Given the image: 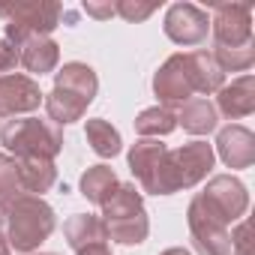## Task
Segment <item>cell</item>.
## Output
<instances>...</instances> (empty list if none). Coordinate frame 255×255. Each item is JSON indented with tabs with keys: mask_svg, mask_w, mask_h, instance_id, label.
Here are the masks:
<instances>
[{
	"mask_svg": "<svg viewBox=\"0 0 255 255\" xmlns=\"http://www.w3.org/2000/svg\"><path fill=\"white\" fill-rule=\"evenodd\" d=\"M63 237L66 243L78 252V249H87V246H96V243H105L108 240V231H105V222L102 216H93V213H75L63 222Z\"/></svg>",
	"mask_w": 255,
	"mask_h": 255,
	"instance_id": "17",
	"label": "cell"
},
{
	"mask_svg": "<svg viewBox=\"0 0 255 255\" xmlns=\"http://www.w3.org/2000/svg\"><path fill=\"white\" fill-rule=\"evenodd\" d=\"M159 255H192V252H186V249H180V246H171V249H165V252H159Z\"/></svg>",
	"mask_w": 255,
	"mask_h": 255,
	"instance_id": "32",
	"label": "cell"
},
{
	"mask_svg": "<svg viewBox=\"0 0 255 255\" xmlns=\"http://www.w3.org/2000/svg\"><path fill=\"white\" fill-rule=\"evenodd\" d=\"M228 237H231V252L249 255V225H246L243 219L234 225V231H228Z\"/></svg>",
	"mask_w": 255,
	"mask_h": 255,
	"instance_id": "27",
	"label": "cell"
},
{
	"mask_svg": "<svg viewBox=\"0 0 255 255\" xmlns=\"http://www.w3.org/2000/svg\"><path fill=\"white\" fill-rule=\"evenodd\" d=\"M177 129V111L168 108V105H153V108H144L138 117H135V132L141 138H162L168 132Z\"/></svg>",
	"mask_w": 255,
	"mask_h": 255,
	"instance_id": "21",
	"label": "cell"
},
{
	"mask_svg": "<svg viewBox=\"0 0 255 255\" xmlns=\"http://www.w3.org/2000/svg\"><path fill=\"white\" fill-rule=\"evenodd\" d=\"M36 255H57V252H36Z\"/></svg>",
	"mask_w": 255,
	"mask_h": 255,
	"instance_id": "34",
	"label": "cell"
},
{
	"mask_svg": "<svg viewBox=\"0 0 255 255\" xmlns=\"http://www.w3.org/2000/svg\"><path fill=\"white\" fill-rule=\"evenodd\" d=\"M129 171L150 195H171L168 183V147L159 138H138L129 147Z\"/></svg>",
	"mask_w": 255,
	"mask_h": 255,
	"instance_id": "6",
	"label": "cell"
},
{
	"mask_svg": "<svg viewBox=\"0 0 255 255\" xmlns=\"http://www.w3.org/2000/svg\"><path fill=\"white\" fill-rule=\"evenodd\" d=\"M225 84V72L216 66L210 51H186L171 54L153 75V93L162 105H183L195 93H219Z\"/></svg>",
	"mask_w": 255,
	"mask_h": 255,
	"instance_id": "1",
	"label": "cell"
},
{
	"mask_svg": "<svg viewBox=\"0 0 255 255\" xmlns=\"http://www.w3.org/2000/svg\"><path fill=\"white\" fill-rule=\"evenodd\" d=\"M213 144L207 141H189L177 150H168V183H171V192H180V189H192L195 183H201L210 168H213Z\"/></svg>",
	"mask_w": 255,
	"mask_h": 255,
	"instance_id": "7",
	"label": "cell"
},
{
	"mask_svg": "<svg viewBox=\"0 0 255 255\" xmlns=\"http://www.w3.org/2000/svg\"><path fill=\"white\" fill-rule=\"evenodd\" d=\"M162 30L174 45H201L210 33V15L195 3H186V0L171 3L165 12Z\"/></svg>",
	"mask_w": 255,
	"mask_h": 255,
	"instance_id": "11",
	"label": "cell"
},
{
	"mask_svg": "<svg viewBox=\"0 0 255 255\" xmlns=\"http://www.w3.org/2000/svg\"><path fill=\"white\" fill-rule=\"evenodd\" d=\"M18 63L33 75H48L60 63V45L51 36H30L18 45Z\"/></svg>",
	"mask_w": 255,
	"mask_h": 255,
	"instance_id": "15",
	"label": "cell"
},
{
	"mask_svg": "<svg viewBox=\"0 0 255 255\" xmlns=\"http://www.w3.org/2000/svg\"><path fill=\"white\" fill-rule=\"evenodd\" d=\"M216 153L228 168H249L255 162V135H252V129H246L240 123L219 129Z\"/></svg>",
	"mask_w": 255,
	"mask_h": 255,
	"instance_id": "13",
	"label": "cell"
},
{
	"mask_svg": "<svg viewBox=\"0 0 255 255\" xmlns=\"http://www.w3.org/2000/svg\"><path fill=\"white\" fill-rule=\"evenodd\" d=\"M0 234H3V216H0Z\"/></svg>",
	"mask_w": 255,
	"mask_h": 255,
	"instance_id": "33",
	"label": "cell"
},
{
	"mask_svg": "<svg viewBox=\"0 0 255 255\" xmlns=\"http://www.w3.org/2000/svg\"><path fill=\"white\" fill-rule=\"evenodd\" d=\"M177 126H183L189 135H210L219 126V114H216V108L207 96H192L189 102L180 105Z\"/></svg>",
	"mask_w": 255,
	"mask_h": 255,
	"instance_id": "18",
	"label": "cell"
},
{
	"mask_svg": "<svg viewBox=\"0 0 255 255\" xmlns=\"http://www.w3.org/2000/svg\"><path fill=\"white\" fill-rule=\"evenodd\" d=\"M201 204L222 222V225H231V222H240L243 213L249 210V192L246 186L231 177V174H216L207 180L204 192H198Z\"/></svg>",
	"mask_w": 255,
	"mask_h": 255,
	"instance_id": "8",
	"label": "cell"
},
{
	"mask_svg": "<svg viewBox=\"0 0 255 255\" xmlns=\"http://www.w3.org/2000/svg\"><path fill=\"white\" fill-rule=\"evenodd\" d=\"M54 87L63 90V93H69V96H75V99H81L84 105H90L96 99L99 78H96L93 66L72 60V63H63L60 72H54Z\"/></svg>",
	"mask_w": 255,
	"mask_h": 255,
	"instance_id": "16",
	"label": "cell"
},
{
	"mask_svg": "<svg viewBox=\"0 0 255 255\" xmlns=\"http://www.w3.org/2000/svg\"><path fill=\"white\" fill-rule=\"evenodd\" d=\"M213 108H216V114H225L228 120L249 117L255 111V75L243 72L231 84H222V90L216 93V105Z\"/></svg>",
	"mask_w": 255,
	"mask_h": 255,
	"instance_id": "14",
	"label": "cell"
},
{
	"mask_svg": "<svg viewBox=\"0 0 255 255\" xmlns=\"http://www.w3.org/2000/svg\"><path fill=\"white\" fill-rule=\"evenodd\" d=\"M0 255H12V249H9V240H6V234H0Z\"/></svg>",
	"mask_w": 255,
	"mask_h": 255,
	"instance_id": "31",
	"label": "cell"
},
{
	"mask_svg": "<svg viewBox=\"0 0 255 255\" xmlns=\"http://www.w3.org/2000/svg\"><path fill=\"white\" fill-rule=\"evenodd\" d=\"M186 225L192 234V246L198 249V255H231V237H228V225H222L195 195L189 201L186 210Z\"/></svg>",
	"mask_w": 255,
	"mask_h": 255,
	"instance_id": "10",
	"label": "cell"
},
{
	"mask_svg": "<svg viewBox=\"0 0 255 255\" xmlns=\"http://www.w3.org/2000/svg\"><path fill=\"white\" fill-rule=\"evenodd\" d=\"M75 255H111L105 243H96V246H87V249H78Z\"/></svg>",
	"mask_w": 255,
	"mask_h": 255,
	"instance_id": "30",
	"label": "cell"
},
{
	"mask_svg": "<svg viewBox=\"0 0 255 255\" xmlns=\"http://www.w3.org/2000/svg\"><path fill=\"white\" fill-rule=\"evenodd\" d=\"M18 174H21V186L27 195H39L48 192L57 183V168L51 159H18Z\"/></svg>",
	"mask_w": 255,
	"mask_h": 255,
	"instance_id": "19",
	"label": "cell"
},
{
	"mask_svg": "<svg viewBox=\"0 0 255 255\" xmlns=\"http://www.w3.org/2000/svg\"><path fill=\"white\" fill-rule=\"evenodd\" d=\"M21 195H27V192H24V186H21L18 159L0 150V216H3Z\"/></svg>",
	"mask_w": 255,
	"mask_h": 255,
	"instance_id": "24",
	"label": "cell"
},
{
	"mask_svg": "<svg viewBox=\"0 0 255 255\" xmlns=\"http://www.w3.org/2000/svg\"><path fill=\"white\" fill-rule=\"evenodd\" d=\"M84 135H87V144L93 147V153H96V156H102V159H114V156L123 150L120 132L114 129V126H111L108 120H102V117L87 120Z\"/></svg>",
	"mask_w": 255,
	"mask_h": 255,
	"instance_id": "22",
	"label": "cell"
},
{
	"mask_svg": "<svg viewBox=\"0 0 255 255\" xmlns=\"http://www.w3.org/2000/svg\"><path fill=\"white\" fill-rule=\"evenodd\" d=\"M213 48H246L252 39V9L246 3H213Z\"/></svg>",
	"mask_w": 255,
	"mask_h": 255,
	"instance_id": "9",
	"label": "cell"
},
{
	"mask_svg": "<svg viewBox=\"0 0 255 255\" xmlns=\"http://www.w3.org/2000/svg\"><path fill=\"white\" fill-rule=\"evenodd\" d=\"M81 9H84L90 18H99V21H105V18L114 15V3H111V0H87Z\"/></svg>",
	"mask_w": 255,
	"mask_h": 255,
	"instance_id": "29",
	"label": "cell"
},
{
	"mask_svg": "<svg viewBox=\"0 0 255 255\" xmlns=\"http://www.w3.org/2000/svg\"><path fill=\"white\" fill-rule=\"evenodd\" d=\"M156 9H159V3H141V0H114V15H120L123 21H129V24L147 21Z\"/></svg>",
	"mask_w": 255,
	"mask_h": 255,
	"instance_id": "26",
	"label": "cell"
},
{
	"mask_svg": "<svg viewBox=\"0 0 255 255\" xmlns=\"http://www.w3.org/2000/svg\"><path fill=\"white\" fill-rule=\"evenodd\" d=\"M66 9L57 0H21V3H0V18H6L3 39H9L15 48L30 36H48L54 27H60Z\"/></svg>",
	"mask_w": 255,
	"mask_h": 255,
	"instance_id": "5",
	"label": "cell"
},
{
	"mask_svg": "<svg viewBox=\"0 0 255 255\" xmlns=\"http://www.w3.org/2000/svg\"><path fill=\"white\" fill-rule=\"evenodd\" d=\"M3 216H6L9 249L24 252V255L39 249V243H45L51 237V231L57 228L54 207L39 195H21Z\"/></svg>",
	"mask_w": 255,
	"mask_h": 255,
	"instance_id": "3",
	"label": "cell"
},
{
	"mask_svg": "<svg viewBox=\"0 0 255 255\" xmlns=\"http://www.w3.org/2000/svg\"><path fill=\"white\" fill-rule=\"evenodd\" d=\"M117 183H120V180H117L114 168H108V165H90V168L81 174V195H84L90 204L102 207V204L114 195Z\"/></svg>",
	"mask_w": 255,
	"mask_h": 255,
	"instance_id": "20",
	"label": "cell"
},
{
	"mask_svg": "<svg viewBox=\"0 0 255 255\" xmlns=\"http://www.w3.org/2000/svg\"><path fill=\"white\" fill-rule=\"evenodd\" d=\"M102 222L108 231V240L120 246H138L150 234L144 198L135 189V183H117L114 195L102 204Z\"/></svg>",
	"mask_w": 255,
	"mask_h": 255,
	"instance_id": "2",
	"label": "cell"
},
{
	"mask_svg": "<svg viewBox=\"0 0 255 255\" xmlns=\"http://www.w3.org/2000/svg\"><path fill=\"white\" fill-rule=\"evenodd\" d=\"M18 66V48L9 39H0V75H9Z\"/></svg>",
	"mask_w": 255,
	"mask_h": 255,
	"instance_id": "28",
	"label": "cell"
},
{
	"mask_svg": "<svg viewBox=\"0 0 255 255\" xmlns=\"http://www.w3.org/2000/svg\"><path fill=\"white\" fill-rule=\"evenodd\" d=\"M0 144L15 159H51L63 150V132L51 120L39 117H21L6 120L0 129Z\"/></svg>",
	"mask_w": 255,
	"mask_h": 255,
	"instance_id": "4",
	"label": "cell"
},
{
	"mask_svg": "<svg viewBox=\"0 0 255 255\" xmlns=\"http://www.w3.org/2000/svg\"><path fill=\"white\" fill-rule=\"evenodd\" d=\"M45 93L39 90V81L30 75H0V117H15V114H30L42 105Z\"/></svg>",
	"mask_w": 255,
	"mask_h": 255,
	"instance_id": "12",
	"label": "cell"
},
{
	"mask_svg": "<svg viewBox=\"0 0 255 255\" xmlns=\"http://www.w3.org/2000/svg\"><path fill=\"white\" fill-rule=\"evenodd\" d=\"M210 57L216 60V66L222 72H246L255 63V45H246V48H213Z\"/></svg>",
	"mask_w": 255,
	"mask_h": 255,
	"instance_id": "25",
	"label": "cell"
},
{
	"mask_svg": "<svg viewBox=\"0 0 255 255\" xmlns=\"http://www.w3.org/2000/svg\"><path fill=\"white\" fill-rule=\"evenodd\" d=\"M42 105H45L48 120H51L54 126L75 123V120H81L84 111H87V105H84L81 99H75V96H69V93H63V90H57V87H51V93H45Z\"/></svg>",
	"mask_w": 255,
	"mask_h": 255,
	"instance_id": "23",
	"label": "cell"
}]
</instances>
